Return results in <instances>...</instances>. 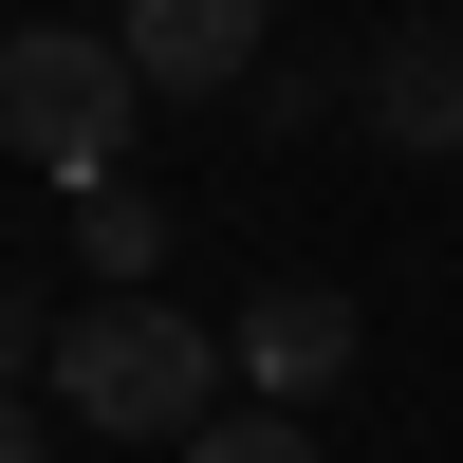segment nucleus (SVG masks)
Returning a JSON list of instances; mask_svg holds the SVG:
<instances>
[{"mask_svg":"<svg viewBox=\"0 0 463 463\" xmlns=\"http://www.w3.org/2000/svg\"><path fill=\"white\" fill-rule=\"evenodd\" d=\"M222 390V334L167 316V297H74L56 316V408H93L111 445H185Z\"/></svg>","mask_w":463,"mask_h":463,"instance_id":"nucleus-2","label":"nucleus"},{"mask_svg":"<svg viewBox=\"0 0 463 463\" xmlns=\"http://www.w3.org/2000/svg\"><path fill=\"white\" fill-rule=\"evenodd\" d=\"M74 260H93V279H148V260H167V204H148V185H93V204H74Z\"/></svg>","mask_w":463,"mask_h":463,"instance_id":"nucleus-6","label":"nucleus"},{"mask_svg":"<svg viewBox=\"0 0 463 463\" xmlns=\"http://www.w3.org/2000/svg\"><path fill=\"white\" fill-rule=\"evenodd\" d=\"M371 130H390V148H463V19H390V37H371Z\"/></svg>","mask_w":463,"mask_h":463,"instance_id":"nucleus-5","label":"nucleus"},{"mask_svg":"<svg viewBox=\"0 0 463 463\" xmlns=\"http://www.w3.org/2000/svg\"><path fill=\"white\" fill-rule=\"evenodd\" d=\"M185 463H316V427H297V408H204Z\"/></svg>","mask_w":463,"mask_h":463,"instance_id":"nucleus-7","label":"nucleus"},{"mask_svg":"<svg viewBox=\"0 0 463 463\" xmlns=\"http://www.w3.org/2000/svg\"><path fill=\"white\" fill-rule=\"evenodd\" d=\"M130 130H148L130 37H74V19L0 37V148H19V167H56L74 204H93V185H130Z\"/></svg>","mask_w":463,"mask_h":463,"instance_id":"nucleus-1","label":"nucleus"},{"mask_svg":"<svg viewBox=\"0 0 463 463\" xmlns=\"http://www.w3.org/2000/svg\"><path fill=\"white\" fill-rule=\"evenodd\" d=\"M111 37H130L148 93H241L260 74V0H111Z\"/></svg>","mask_w":463,"mask_h":463,"instance_id":"nucleus-4","label":"nucleus"},{"mask_svg":"<svg viewBox=\"0 0 463 463\" xmlns=\"http://www.w3.org/2000/svg\"><path fill=\"white\" fill-rule=\"evenodd\" d=\"M0 463H56V427H37V408H19V390H0Z\"/></svg>","mask_w":463,"mask_h":463,"instance_id":"nucleus-9","label":"nucleus"},{"mask_svg":"<svg viewBox=\"0 0 463 463\" xmlns=\"http://www.w3.org/2000/svg\"><path fill=\"white\" fill-rule=\"evenodd\" d=\"M0 371H56V334H37V297L0 279Z\"/></svg>","mask_w":463,"mask_h":463,"instance_id":"nucleus-8","label":"nucleus"},{"mask_svg":"<svg viewBox=\"0 0 463 463\" xmlns=\"http://www.w3.org/2000/svg\"><path fill=\"white\" fill-rule=\"evenodd\" d=\"M353 353H371V334H353V297H334V279L241 297V390H260V408H334V390H353Z\"/></svg>","mask_w":463,"mask_h":463,"instance_id":"nucleus-3","label":"nucleus"}]
</instances>
